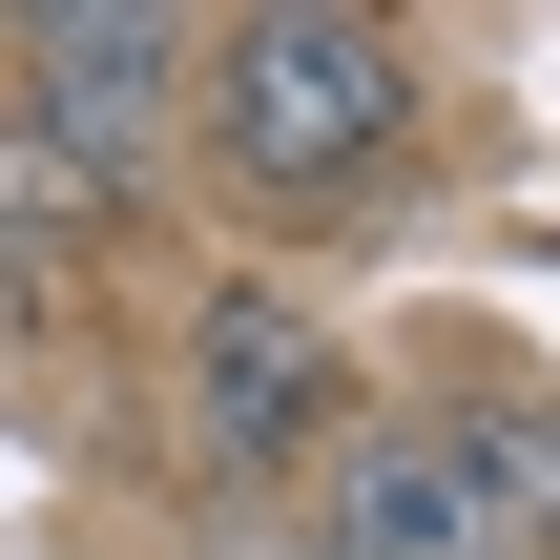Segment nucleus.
<instances>
[{
    "label": "nucleus",
    "instance_id": "1",
    "mask_svg": "<svg viewBox=\"0 0 560 560\" xmlns=\"http://www.w3.org/2000/svg\"><path fill=\"white\" fill-rule=\"evenodd\" d=\"M416 42L374 21V0H249V21H208V83H187V145H208V187L229 208H353L395 145H416Z\"/></svg>",
    "mask_w": 560,
    "mask_h": 560
},
{
    "label": "nucleus",
    "instance_id": "2",
    "mask_svg": "<svg viewBox=\"0 0 560 560\" xmlns=\"http://www.w3.org/2000/svg\"><path fill=\"white\" fill-rule=\"evenodd\" d=\"M0 62H21L0 104H21L104 208H145V187H166V145H187L208 21H187V0H21V21H0Z\"/></svg>",
    "mask_w": 560,
    "mask_h": 560
},
{
    "label": "nucleus",
    "instance_id": "3",
    "mask_svg": "<svg viewBox=\"0 0 560 560\" xmlns=\"http://www.w3.org/2000/svg\"><path fill=\"white\" fill-rule=\"evenodd\" d=\"M353 416H374V395H353L332 312H291L270 270L187 312V457H208V499H229V520H249V499H312V457H332Z\"/></svg>",
    "mask_w": 560,
    "mask_h": 560
},
{
    "label": "nucleus",
    "instance_id": "4",
    "mask_svg": "<svg viewBox=\"0 0 560 560\" xmlns=\"http://www.w3.org/2000/svg\"><path fill=\"white\" fill-rule=\"evenodd\" d=\"M291 520H312V560H520L499 499H478V457H457V416H353Z\"/></svg>",
    "mask_w": 560,
    "mask_h": 560
},
{
    "label": "nucleus",
    "instance_id": "5",
    "mask_svg": "<svg viewBox=\"0 0 560 560\" xmlns=\"http://www.w3.org/2000/svg\"><path fill=\"white\" fill-rule=\"evenodd\" d=\"M104 229H125V208H104V187H83V166H62V145H42V125L0 104V291H42V270H83Z\"/></svg>",
    "mask_w": 560,
    "mask_h": 560
},
{
    "label": "nucleus",
    "instance_id": "6",
    "mask_svg": "<svg viewBox=\"0 0 560 560\" xmlns=\"http://www.w3.org/2000/svg\"><path fill=\"white\" fill-rule=\"evenodd\" d=\"M457 457H478V499H499V540L540 560V540H560V416H540V395H478V416H457Z\"/></svg>",
    "mask_w": 560,
    "mask_h": 560
}]
</instances>
